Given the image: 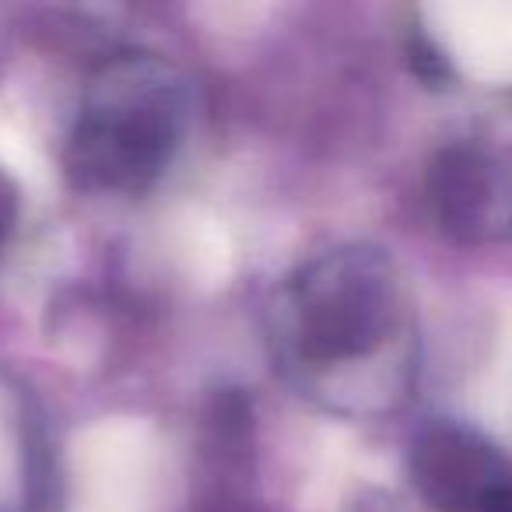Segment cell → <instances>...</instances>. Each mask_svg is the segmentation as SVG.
I'll list each match as a JSON object with an SVG mask.
<instances>
[{"label":"cell","instance_id":"cell-1","mask_svg":"<svg viewBox=\"0 0 512 512\" xmlns=\"http://www.w3.org/2000/svg\"><path fill=\"white\" fill-rule=\"evenodd\" d=\"M271 337L288 379L334 411H393L411 393V299L376 246H334L295 267L274 299Z\"/></svg>","mask_w":512,"mask_h":512},{"label":"cell","instance_id":"cell-2","mask_svg":"<svg viewBox=\"0 0 512 512\" xmlns=\"http://www.w3.org/2000/svg\"><path fill=\"white\" fill-rule=\"evenodd\" d=\"M190 78L155 53H120L88 78L64 165L78 190L148 193L190 130Z\"/></svg>","mask_w":512,"mask_h":512},{"label":"cell","instance_id":"cell-3","mask_svg":"<svg viewBox=\"0 0 512 512\" xmlns=\"http://www.w3.org/2000/svg\"><path fill=\"white\" fill-rule=\"evenodd\" d=\"M425 193L439 228L456 242L512 235V165L484 144H446L428 165Z\"/></svg>","mask_w":512,"mask_h":512},{"label":"cell","instance_id":"cell-4","mask_svg":"<svg viewBox=\"0 0 512 512\" xmlns=\"http://www.w3.org/2000/svg\"><path fill=\"white\" fill-rule=\"evenodd\" d=\"M407 470L435 512H481L488 495L509 481L505 456L460 421H432L411 442Z\"/></svg>","mask_w":512,"mask_h":512},{"label":"cell","instance_id":"cell-5","mask_svg":"<svg viewBox=\"0 0 512 512\" xmlns=\"http://www.w3.org/2000/svg\"><path fill=\"white\" fill-rule=\"evenodd\" d=\"M481 512H512V477L491 491L488 502L481 505Z\"/></svg>","mask_w":512,"mask_h":512}]
</instances>
